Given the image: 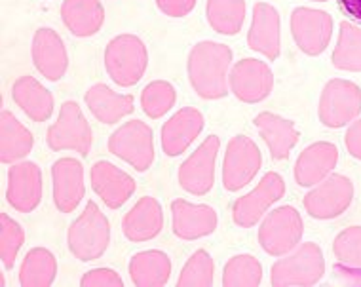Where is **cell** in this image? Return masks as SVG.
Listing matches in <instances>:
<instances>
[{
  "label": "cell",
  "instance_id": "cell-1",
  "mask_svg": "<svg viewBox=\"0 0 361 287\" xmlns=\"http://www.w3.org/2000/svg\"><path fill=\"white\" fill-rule=\"evenodd\" d=\"M232 61V51L228 46L219 42L196 44L188 56V76L190 84L204 99H219L226 92V76Z\"/></svg>",
  "mask_w": 361,
  "mask_h": 287
},
{
  "label": "cell",
  "instance_id": "cell-2",
  "mask_svg": "<svg viewBox=\"0 0 361 287\" xmlns=\"http://www.w3.org/2000/svg\"><path fill=\"white\" fill-rule=\"evenodd\" d=\"M67 242L78 261H95L105 253L111 242V225L95 202H87L84 213L71 225Z\"/></svg>",
  "mask_w": 361,
  "mask_h": 287
},
{
  "label": "cell",
  "instance_id": "cell-3",
  "mask_svg": "<svg viewBox=\"0 0 361 287\" xmlns=\"http://www.w3.org/2000/svg\"><path fill=\"white\" fill-rule=\"evenodd\" d=\"M149 65V54L141 38L120 35L112 38L105 50L106 73L118 86H133L143 78Z\"/></svg>",
  "mask_w": 361,
  "mask_h": 287
},
{
  "label": "cell",
  "instance_id": "cell-4",
  "mask_svg": "<svg viewBox=\"0 0 361 287\" xmlns=\"http://www.w3.org/2000/svg\"><path fill=\"white\" fill-rule=\"evenodd\" d=\"M325 272L324 255L314 242L300 245L272 267V286H316Z\"/></svg>",
  "mask_w": 361,
  "mask_h": 287
},
{
  "label": "cell",
  "instance_id": "cell-5",
  "mask_svg": "<svg viewBox=\"0 0 361 287\" xmlns=\"http://www.w3.org/2000/svg\"><path fill=\"white\" fill-rule=\"evenodd\" d=\"M302 238V219L291 206L270 212L259 228V244L268 255L281 257L299 245Z\"/></svg>",
  "mask_w": 361,
  "mask_h": 287
},
{
  "label": "cell",
  "instance_id": "cell-6",
  "mask_svg": "<svg viewBox=\"0 0 361 287\" xmlns=\"http://www.w3.org/2000/svg\"><path fill=\"white\" fill-rule=\"evenodd\" d=\"M109 150L114 157L137 169L147 171L154 162V139L152 130L141 120H131L120 126L109 139Z\"/></svg>",
  "mask_w": 361,
  "mask_h": 287
},
{
  "label": "cell",
  "instance_id": "cell-7",
  "mask_svg": "<svg viewBox=\"0 0 361 287\" xmlns=\"http://www.w3.org/2000/svg\"><path fill=\"white\" fill-rule=\"evenodd\" d=\"M46 141L51 150L69 149L76 150L82 157H87L92 147V128L75 101L63 103L59 118L56 124L48 128Z\"/></svg>",
  "mask_w": 361,
  "mask_h": 287
},
{
  "label": "cell",
  "instance_id": "cell-8",
  "mask_svg": "<svg viewBox=\"0 0 361 287\" xmlns=\"http://www.w3.org/2000/svg\"><path fill=\"white\" fill-rule=\"evenodd\" d=\"M261 150L250 138L236 135L226 147L223 162V185L226 190L236 193L247 183L253 181L257 171L261 169Z\"/></svg>",
  "mask_w": 361,
  "mask_h": 287
},
{
  "label": "cell",
  "instance_id": "cell-9",
  "mask_svg": "<svg viewBox=\"0 0 361 287\" xmlns=\"http://www.w3.org/2000/svg\"><path fill=\"white\" fill-rule=\"evenodd\" d=\"M361 113V90L354 82H327L319 99V120L327 128H343Z\"/></svg>",
  "mask_w": 361,
  "mask_h": 287
},
{
  "label": "cell",
  "instance_id": "cell-10",
  "mask_svg": "<svg viewBox=\"0 0 361 287\" xmlns=\"http://www.w3.org/2000/svg\"><path fill=\"white\" fill-rule=\"evenodd\" d=\"M286 194V183L280 175L270 171L261 179L255 190L238 198L232 206V219L238 226L250 228L264 215L268 207Z\"/></svg>",
  "mask_w": 361,
  "mask_h": 287
},
{
  "label": "cell",
  "instance_id": "cell-11",
  "mask_svg": "<svg viewBox=\"0 0 361 287\" xmlns=\"http://www.w3.org/2000/svg\"><path fill=\"white\" fill-rule=\"evenodd\" d=\"M219 141L217 135L209 138L200 145L192 157L183 162L179 168V183L187 193L204 196L212 190L215 183V160H217Z\"/></svg>",
  "mask_w": 361,
  "mask_h": 287
},
{
  "label": "cell",
  "instance_id": "cell-12",
  "mask_svg": "<svg viewBox=\"0 0 361 287\" xmlns=\"http://www.w3.org/2000/svg\"><path fill=\"white\" fill-rule=\"evenodd\" d=\"M354 198V187L344 175H331L305 196L306 212L316 219H331L348 209Z\"/></svg>",
  "mask_w": 361,
  "mask_h": 287
},
{
  "label": "cell",
  "instance_id": "cell-13",
  "mask_svg": "<svg viewBox=\"0 0 361 287\" xmlns=\"http://www.w3.org/2000/svg\"><path fill=\"white\" fill-rule=\"evenodd\" d=\"M291 31L300 50L308 56H318L329 44L333 19L322 10L297 8L291 16Z\"/></svg>",
  "mask_w": 361,
  "mask_h": 287
},
{
  "label": "cell",
  "instance_id": "cell-14",
  "mask_svg": "<svg viewBox=\"0 0 361 287\" xmlns=\"http://www.w3.org/2000/svg\"><path fill=\"white\" fill-rule=\"evenodd\" d=\"M228 84L240 101L259 103V101L267 99L272 92L274 76L267 63L247 57L234 65V69L228 76Z\"/></svg>",
  "mask_w": 361,
  "mask_h": 287
},
{
  "label": "cell",
  "instance_id": "cell-15",
  "mask_svg": "<svg viewBox=\"0 0 361 287\" xmlns=\"http://www.w3.org/2000/svg\"><path fill=\"white\" fill-rule=\"evenodd\" d=\"M8 204L21 213L35 212L42 200V171L35 162H21L8 173Z\"/></svg>",
  "mask_w": 361,
  "mask_h": 287
},
{
  "label": "cell",
  "instance_id": "cell-16",
  "mask_svg": "<svg viewBox=\"0 0 361 287\" xmlns=\"http://www.w3.org/2000/svg\"><path fill=\"white\" fill-rule=\"evenodd\" d=\"M54 202L61 213L75 212L84 198V168L75 158H61L51 166Z\"/></svg>",
  "mask_w": 361,
  "mask_h": 287
},
{
  "label": "cell",
  "instance_id": "cell-17",
  "mask_svg": "<svg viewBox=\"0 0 361 287\" xmlns=\"http://www.w3.org/2000/svg\"><path fill=\"white\" fill-rule=\"evenodd\" d=\"M32 61L38 73H42L48 80H61L67 67H69V57L63 44L61 37L54 29H38L32 38Z\"/></svg>",
  "mask_w": 361,
  "mask_h": 287
},
{
  "label": "cell",
  "instance_id": "cell-18",
  "mask_svg": "<svg viewBox=\"0 0 361 287\" xmlns=\"http://www.w3.org/2000/svg\"><path fill=\"white\" fill-rule=\"evenodd\" d=\"M92 188L111 209H118L135 193V181L114 164L101 160L92 168Z\"/></svg>",
  "mask_w": 361,
  "mask_h": 287
},
{
  "label": "cell",
  "instance_id": "cell-19",
  "mask_svg": "<svg viewBox=\"0 0 361 287\" xmlns=\"http://www.w3.org/2000/svg\"><path fill=\"white\" fill-rule=\"evenodd\" d=\"M173 232L180 240H198L209 236L217 228V213L204 204H190L187 200L171 202Z\"/></svg>",
  "mask_w": 361,
  "mask_h": 287
},
{
  "label": "cell",
  "instance_id": "cell-20",
  "mask_svg": "<svg viewBox=\"0 0 361 287\" xmlns=\"http://www.w3.org/2000/svg\"><path fill=\"white\" fill-rule=\"evenodd\" d=\"M204 130V116L200 111L187 106L175 113L162 128V149L168 157H179L190 147Z\"/></svg>",
  "mask_w": 361,
  "mask_h": 287
},
{
  "label": "cell",
  "instance_id": "cell-21",
  "mask_svg": "<svg viewBox=\"0 0 361 287\" xmlns=\"http://www.w3.org/2000/svg\"><path fill=\"white\" fill-rule=\"evenodd\" d=\"M251 50L261 51L274 61L280 56V16L274 6L267 2H257L253 8V23L247 35Z\"/></svg>",
  "mask_w": 361,
  "mask_h": 287
},
{
  "label": "cell",
  "instance_id": "cell-22",
  "mask_svg": "<svg viewBox=\"0 0 361 287\" xmlns=\"http://www.w3.org/2000/svg\"><path fill=\"white\" fill-rule=\"evenodd\" d=\"M164 226V213L162 206L158 204L152 196H143L141 200L126 213L122 221V231L124 236L131 242H147L152 240Z\"/></svg>",
  "mask_w": 361,
  "mask_h": 287
},
{
  "label": "cell",
  "instance_id": "cell-23",
  "mask_svg": "<svg viewBox=\"0 0 361 287\" xmlns=\"http://www.w3.org/2000/svg\"><path fill=\"white\" fill-rule=\"evenodd\" d=\"M338 160V150L333 143H316L310 145L297 160L295 168V179L300 187H312L316 183H322L335 168Z\"/></svg>",
  "mask_w": 361,
  "mask_h": 287
},
{
  "label": "cell",
  "instance_id": "cell-24",
  "mask_svg": "<svg viewBox=\"0 0 361 287\" xmlns=\"http://www.w3.org/2000/svg\"><path fill=\"white\" fill-rule=\"evenodd\" d=\"M13 101L35 122H44L54 113V97L32 76H19L12 87Z\"/></svg>",
  "mask_w": 361,
  "mask_h": 287
},
{
  "label": "cell",
  "instance_id": "cell-25",
  "mask_svg": "<svg viewBox=\"0 0 361 287\" xmlns=\"http://www.w3.org/2000/svg\"><path fill=\"white\" fill-rule=\"evenodd\" d=\"M255 124L276 160L289 157L291 149L299 141V131L291 120L281 118L272 113H261L255 118Z\"/></svg>",
  "mask_w": 361,
  "mask_h": 287
},
{
  "label": "cell",
  "instance_id": "cell-26",
  "mask_svg": "<svg viewBox=\"0 0 361 287\" xmlns=\"http://www.w3.org/2000/svg\"><path fill=\"white\" fill-rule=\"evenodd\" d=\"M61 18L75 37H92L103 25L105 10L99 0H65Z\"/></svg>",
  "mask_w": 361,
  "mask_h": 287
},
{
  "label": "cell",
  "instance_id": "cell-27",
  "mask_svg": "<svg viewBox=\"0 0 361 287\" xmlns=\"http://www.w3.org/2000/svg\"><path fill=\"white\" fill-rule=\"evenodd\" d=\"M86 105L103 124H114L133 113V95L114 94L105 84H95L87 90Z\"/></svg>",
  "mask_w": 361,
  "mask_h": 287
},
{
  "label": "cell",
  "instance_id": "cell-28",
  "mask_svg": "<svg viewBox=\"0 0 361 287\" xmlns=\"http://www.w3.org/2000/svg\"><path fill=\"white\" fill-rule=\"evenodd\" d=\"M130 276L139 287H162L171 276V261L164 251H141L130 261Z\"/></svg>",
  "mask_w": 361,
  "mask_h": 287
},
{
  "label": "cell",
  "instance_id": "cell-29",
  "mask_svg": "<svg viewBox=\"0 0 361 287\" xmlns=\"http://www.w3.org/2000/svg\"><path fill=\"white\" fill-rule=\"evenodd\" d=\"M32 149V135L12 113L4 111L0 118V158L4 164L18 162Z\"/></svg>",
  "mask_w": 361,
  "mask_h": 287
},
{
  "label": "cell",
  "instance_id": "cell-30",
  "mask_svg": "<svg viewBox=\"0 0 361 287\" xmlns=\"http://www.w3.org/2000/svg\"><path fill=\"white\" fill-rule=\"evenodd\" d=\"M56 276L57 261L54 253L46 248H35L23 259L19 270V283L23 287H48L54 283Z\"/></svg>",
  "mask_w": 361,
  "mask_h": 287
},
{
  "label": "cell",
  "instance_id": "cell-31",
  "mask_svg": "<svg viewBox=\"0 0 361 287\" xmlns=\"http://www.w3.org/2000/svg\"><path fill=\"white\" fill-rule=\"evenodd\" d=\"M207 21L221 35L240 32L245 19V0H207Z\"/></svg>",
  "mask_w": 361,
  "mask_h": 287
},
{
  "label": "cell",
  "instance_id": "cell-32",
  "mask_svg": "<svg viewBox=\"0 0 361 287\" xmlns=\"http://www.w3.org/2000/svg\"><path fill=\"white\" fill-rule=\"evenodd\" d=\"M333 63L343 71H361V27L348 21L341 23V37L333 51Z\"/></svg>",
  "mask_w": 361,
  "mask_h": 287
},
{
  "label": "cell",
  "instance_id": "cell-33",
  "mask_svg": "<svg viewBox=\"0 0 361 287\" xmlns=\"http://www.w3.org/2000/svg\"><path fill=\"white\" fill-rule=\"evenodd\" d=\"M262 280V267L255 257L236 255L224 264L223 283L226 287H255Z\"/></svg>",
  "mask_w": 361,
  "mask_h": 287
},
{
  "label": "cell",
  "instance_id": "cell-34",
  "mask_svg": "<svg viewBox=\"0 0 361 287\" xmlns=\"http://www.w3.org/2000/svg\"><path fill=\"white\" fill-rule=\"evenodd\" d=\"M175 105V87L166 80L150 82L141 95V106L147 116L160 118Z\"/></svg>",
  "mask_w": 361,
  "mask_h": 287
},
{
  "label": "cell",
  "instance_id": "cell-35",
  "mask_svg": "<svg viewBox=\"0 0 361 287\" xmlns=\"http://www.w3.org/2000/svg\"><path fill=\"white\" fill-rule=\"evenodd\" d=\"M213 270H215V264H213L212 255L206 250H198L185 264L177 280V286L209 287L213 283Z\"/></svg>",
  "mask_w": 361,
  "mask_h": 287
},
{
  "label": "cell",
  "instance_id": "cell-36",
  "mask_svg": "<svg viewBox=\"0 0 361 287\" xmlns=\"http://www.w3.org/2000/svg\"><path fill=\"white\" fill-rule=\"evenodd\" d=\"M23 242H25L23 228L12 217H8L6 213H2L0 215V255H2L4 269H12Z\"/></svg>",
  "mask_w": 361,
  "mask_h": 287
},
{
  "label": "cell",
  "instance_id": "cell-37",
  "mask_svg": "<svg viewBox=\"0 0 361 287\" xmlns=\"http://www.w3.org/2000/svg\"><path fill=\"white\" fill-rule=\"evenodd\" d=\"M333 251L348 267H361V226H350L336 236Z\"/></svg>",
  "mask_w": 361,
  "mask_h": 287
},
{
  "label": "cell",
  "instance_id": "cell-38",
  "mask_svg": "<svg viewBox=\"0 0 361 287\" xmlns=\"http://www.w3.org/2000/svg\"><path fill=\"white\" fill-rule=\"evenodd\" d=\"M82 287H122L124 281L114 270L111 269H94L84 274L80 281Z\"/></svg>",
  "mask_w": 361,
  "mask_h": 287
},
{
  "label": "cell",
  "instance_id": "cell-39",
  "mask_svg": "<svg viewBox=\"0 0 361 287\" xmlns=\"http://www.w3.org/2000/svg\"><path fill=\"white\" fill-rule=\"evenodd\" d=\"M158 8L162 10L166 16L171 18H183L190 13L194 6H196V0H156Z\"/></svg>",
  "mask_w": 361,
  "mask_h": 287
},
{
  "label": "cell",
  "instance_id": "cell-40",
  "mask_svg": "<svg viewBox=\"0 0 361 287\" xmlns=\"http://www.w3.org/2000/svg\"><path fill=\"white\" fill-rule=\"evenodd\" d=\"M335 276L346 286H361V267H348V264H335Z\"/></svg>",
  "mask_w": 361,
  "mask_h": 287
},
{
  "label": "cell",
  "instance_id": "cell-41",
  "mask_svg": "<svg viewBox=\"0 0 361 287\" xmlns=\"http://www.w3.org/2000/svg\"><path fill=\"white\" fill-rule=\"evenodd\" d=\"M346 147H348L350 154L361 160V120L354 122L346 131Z\"/></svg>",
  "mask_w": 361,
  "mask_h": 287
},
{
  "label": "cell",
  "instance_id": "cell-42",
  "mask_svg": "<svg viewBox=\"0 0 361 287\" xmlns=\"http://www.w3.org/2000/svg\"><path fill=\"white\" fill-rule=\"evenodd\" d=\"M338 6L350 19L361 25V0H338Z\"/></svg>",
  "mask_w": 361,
  "mask_h": 287
},
{
  "label": "cell",
  "instance_id": "cell-43",
  "mask_svg": "<svg viewBox=\"0 0 361 287\" xmlns=\"http://www.w3.org/2000/svg\"><path fill=\"white\" fill-rule=\"evenodd\" d=\"M316 2H325V0H316Z\"/></svg>",
  "mask_w": 361,
  "mask_h": 287
}]
</instances>
